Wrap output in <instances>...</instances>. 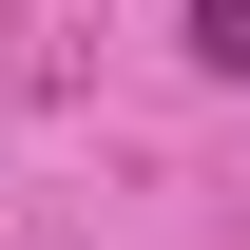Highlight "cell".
Wrapping results in <instances>:
<instances>
[{
    "instance_id": "1",
    "label": "cell",
    "mask_w": 250,
    "mask_h": 250,
    "mask_svg": "<svg viewBox=\"0 0 250 250\" xmlns=\"http://www.w3.org/2000/svg\"><path fill=\"white\" fill-rule=\"evenodd\" d=\"M192 58H212V77H250V0H192Z\"/></svg>"
}]
</instances>
